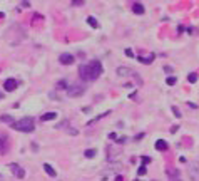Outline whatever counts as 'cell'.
Instances as JSON below:
<instances>
[{"instance_id":"cell-1","label":"cell","mask_w":199,"mask_h":181,"mask_svg":"<svg viewBox=\"0 0 199 181\" xmlns=\"http://www.w3.org/2000/svg\"><path fill=\"white\" fill-rule=\"evenodd\" d=\"M101 74H102L101 60L94 59V60H89V62L79 66V76H81V79L85 80V82H92V80H95Z\"/></svg>"},{"instance_id":"cell-2","label":"cell","mask_w":199,"mask_h":181,"mask_svg":"<svg viewBox=\"0 0 199 181\" xmlns=\"http://www.w3.org/2000/svg\"><path fill=\"white\" fill-rule=\"evenodd\" d=\"M12 127L17 131H22V133H32L35 129V121H34V118L27 116V118H22L20 121L13 122Z\"/></svg>"},{"instance_id":"cell-3","label":"cell","mask_w":199,"mask_h":181,"mask_svg":"<svg viewBox=\"0 0 199 181\" xmlns=\"http://www.w3.org/2000/svg\"><path fill=\"white\" fill-rule=\"evenodd\" d=\"M65 91H67V96L69 97H79V96L84 94L85 87H84V84H70V86H67Z\"/></svg>"},{"instance_id":"cell-4","label":"cell","mask_w":199,"mask_h":181,"mask_svg":"<svg viewBox=\"0 0 199 181\" xmlns=\"http://www.w3.org/2000/svg\"><path fill=\"white\" fill-rule=\"evenodd\" d=\"M187 173H189V178L192 181H199V161L191 163L189 168H187Z\"/></svg>"},{"instance_id":"cell-5","label":"cell","mask_w":199,"mask_h":181,"mask_svg":"<svg viewBox=\"0 0 199 181\" xmlns=\"http://www.w3.org/2000/svg\"><path fill=\"white\" fill-rule=\"evenodd\" d=\"M9 168H10V171L13 173V176H15V178H20V180H22V178L25 176V171H24V168H20L17 163L9 164Z\"/></svg>"},{"instance_id":"cell-6","label":"cell","mask_w":199,"mask_h":181,"mask_svg":"<svg viewBox=\"0 0 199 181\" xmlns=\"http://www.w3.org/2000/svg\"><path fill=\"white\" fill-rule=\"evenodd\" d=\"M15 87H17V80H15V79H7L4 82V89H5V91H9V92L15 91Z\"/></svg>"},{"instance_id":"cell-7","label":"cell","mask_w":199,"mask_h":181,"mask_svg":"<svg viewBox=\"0 0 199 181\" xmlns=\"http://www.w3.org/2000/svg\"><path fill=\"white\" fill-rule=\"evenodd\" d=\"M59 60H60V64H64V66H69V64L74 62V55L72 54H60Z\"/></svg>"},{"instance_id":"cell-8","label":"cell","mask_w":199,"mask_h":181,"mask_svg":"<svg viewBox=\"0 0 199 181\" xmlns=\"http://www.w3.org/2000/svg\"><path fill=\"white\" fill-rule=\"evenodd\" d=\"M7 149H9V139L4 134H0V154H4Z\"/></svg>"},{"instance_id":"cell-9","label":"cell","mask_w":199,"mask_h":181,"mask_svg":"<svg viewBox=\"0 0 199 181\" xmlns=\"http://www.w3.org/2000/svg\"><path fill=\"white\" fill-rule=\"evenodd\" d=\"M167 146H169V144H167V141H164V139H157L156 141V149L157 151H166Z\"/></svg>"},{"instance_id":"cell-10","label":"cell","mask_w":199,"mask_h":181,"mask_svg":"<svg viewBox=\"0 0 199 181\" xmlns=\"http://www.w3.org/2000/svg\"><path fill=\"white\" fill-rule=\"evenodd\" d=\"M131 69L129 67H122V66H121V67H117V76H121V77H126V76H131Z\"/></svg>"},{"instance_id":"cell-11","label":"cell","mask_w":199,"mask_h":181,"mask_svg":"<svg viewBox=\"0 0 199 181\" xmlns=\"http://www.w3.org/2000/svg\"><path fill=\"white\" fill-rule=\"evenodd\" d=\"M144 5L142 4H134L132 5V12L134 13H137V15H142V13H144Z\"/></svg>"},{"instance_id":"cell-12","label":"cell","mask_w":199,"mask_h":181,"mask_svg":"<svg viewBox=\"0 0 199 181\" xmlns=\"http://www.w3.org/2000/svg\"><path fill=\"white\" fill-rule=\"evenodd\" d=\"M44 171H45V173H47V174H49L50 178H55V176H57V173H55V169L52 168L50 164H47V163L44 164Z\"/></svg>"},{"instance_id":"cell-13","label":"cell","mask_w":199,"mask_h":181,"mask_svg":"<svg viewBox=\"0 0 199 181\" xmlns=\"http://www.w3.org/2000/svg\"><path fill=\"white\" fill-rule=\"evenodd\" d=\"M57 118V112H47L42 116V121H52V119Z\"/></svg>"},{"instance_id":"cell-14","label":"cell","mask_w":199,"mask_h":181,"mask_svg":"<svg viewBox=\"0 0 199 181\" xmlns=\"http://www.w3.org/2000/svg\"><path fill=\"white\" fill-rule=\"evenodd\" d=\"M139 60H141L142 64H151V62L154 60V54H151L149 57H139Z\"/></svg>"},{"instance_id":"cell-15","label":"cell","mask_w":199,"mask_h":181,"mask_svg":"<svg viewBox=\"0 0 199 181\" xmlns=\"http://www.w3.org/2000/svg\"><path fill=\"white\" fill-rule=\"evenodd\" d=\"M87 24H89L90 27H94V29H97V27H99V24L95 22V19H94V17H87Z\"/></svg>"},{"instance_id":"cell-16","label":"cell","mask_w":199,"mask_h":181,"mask_svg":"<svg viewBox=\"0 0 199 181\" xmlns=\"http://www.w3.org/2000/svg\"><path fill=\"white\" fill-rule=\"evenodd\" d=\"M0 121H2V122H9V124H13V118H12V116H2Z\"/></svg>"},{"instance_id":"cell-17","label":"cell","mask_w":199,"mask_h":181,"mask_svg":"<svg viewBox=\"0 0 199 181\" xmlns=\"http://www.w3.org/2000/svg\"><path fill=\"white\" fill-rule=\"evenodd\" d=\"M166 173H167L169 176H172V178H176V176L179 174V171H178V169H169V168L166 169Z\"/></svg>"},{"instance_id":"cell-18","label":"cell","mask_w":199,"mask_h":181,"mask_svg":"<svg viewBox=\"0 0 199 181\" xmlns=\"http://www.w3.org/2000/svg\"><path fill=\"white\" fill-rule=\"evenodd\" d=\"M85 158H94L95 156V149H85Z\"/></svg>"},{"instance_id":"cell-19","label":"cell","mask_w":199,"mask_h":181,"mask_svg":"<svg viewBox=\"0 0 199 181\" xmlns=\"http://www.w3.org/2000/svg\"><path fill=\"white\" fill-rule=\"evenodd\" d=\"M187 80H189V82H196V80H198V74H194V72L189 74V76H187Z\"/></svg>"},{"instance_id":"cell-20","label":"cell","mask_w":199,"mask_h":181,"mask_svg":"<svg viewBox=\"0 0 199 181\" xmlns=\"http://www.w3.org/2000/svg\"><path fill=\"white\" fill-rule=\"evenodd\" d=\"M84 0H72V7H82Z\"/></svg>"},{"instance_id":"cell-21","label":"cell","mask_w":199,"mask_h":181,"mask_svg":"<svg viewBox=\"0 0 199 181\" xmlns=\"http://www.w3.org/2000/svg\"><path fill=\"white\" fill-rule=\"evenodd\" d=\"M176 82H178V79H176V77H174V76L167 77V84H169V86H174V84H176Z\"/></svg>"},{"instance_id":"cell-22","label":"cell","mask_w":199,"mask_h":181,"mask_svg":"<svg viewBox=\"0 0 199 181\" xmlns=\"http://www.w3.org/2000/svg\"><path fill=\"white\" fill-rule=\"evenodd\" d=\"M172 112H174V116H176V118H181V116H182L181 111H179L178 107H176V106H172Z\"/></svg>"},{"instance_id":"cell-23","label":"cell","mask_w":199,"mask_h":181,"mask_svg":"<svg viewBox=\"0 0 199 181\" xmlns=\"http://www.w3.org/2000/svg\"><path fill=\"white\" fill-rule=\"evenodd\" d=\"M137 173H139V176H142V174H146V166H144V164H142V166H141V168L137 169Z\"/></svg>"},{"instance_id":"cell-24","label":"cell","mask_w":199,"mask_h":181,"mask_svg":"<svg viewBox=\"0 0 199 181\" xmlns=\"http://www.w3.org/2000/svg\"><path fill=\"white\" fill-rule=\"evenodd\" d=\"M57 89H67V87H65V80H60V82H57Z\"/></svg>"},{"instance_id":"cell-25","label":"cell","mask_w":199,"mask_h":181,"mask_svg":"<svg viewBox=\"0 0 199 181\" xmlns=\"http://www.w3.org/2000/svg\"><path fill=\"white\" fill-rule=\"evenodd\" d=\"M164 71H166V72H172V67H169V66H164Z\"/></svg>"},{"instance_id":"cell-26","label":"cell","mask_w":199,"mask_h":181,"mask_svg":"<svg viewBox=\"0 0 199 181\" xmlns=\"http://www.w3.org/2000/svg\"><path fill=\"white\" fill-rule=\"evenodd\" d=\"M126 55H129V57H132V55H134V54H132V51H131V49H127V51H126Z\"/></svg>"},{"instance_id":"cell-27","label":"cell","mask_w":199,"mask_h":181,"mask_svg":"<svg viewBox=\"0 0 199 181\" xmlns=\"http://www.w3.org/2000/svg\"><path fill=\"white\" fill-rule=\"evenodd\" d=\"M109 139H117V136H115V133H110V134H109Z\"/></svg>"},{"instance_id":"cell-28","label":"cell","mask_w":199,"mask_h":181,"mask_svg":"<svg viewBox=\"0 0 199 181\" xmlns=\"http://www.w3.org/2000/svg\"><path fill=\"white\" fill-rule=\"evenodd\" d=\"M126 141H127V138H121V139L117 141V143H119V144H122V143H126Z\"/></svg>"},{"instance_id":"cell-29","label":"cell","mask_w":199,"mask_h":181,"mask_svg":"<svg viewBox=\"0 0 199 181\" xmlns=\"http://www.w3.org/2000/svg\"><path fill=\"white\" fill-rule=\"evenodd\" d=\"M69 134H77V129H69Z\"/></svg>"},{"instance_id":"cell-30","label":"cell","mask_w":199,"mask_h":181,"mask_svg":"<svg viewBox=\"0 0 199 181\" xmlns=\"http://www.w3.org/2000/svg\"><path fill=\"white\" fill-rule=\"evenodd\" d=\"M142 161H144V163H149V161H151V158H147V156H144V158H142Z\"/></svg>"},{"instance_id":"cell-31","label":"cell","mask_w":199,"mask_h":181,"mask_svg":"<svg viewBox=\"0 0 199 181\" xmlns=\"http://www.w3.org/2000/svg\"><path fill=\"white\" fill-rule=\"evenodd\" d=\"M115 181H124V180H122V176H117V178H115Z\"/></svg>"},{"instance_id":"cell-32","label":"cell","mask_w":199,"mask_h":181,"mask_svg":"<svg viewBox=\"0 0 199 181\" xmlns=\"http://www.w3.org/2000/svg\"><path fill=\"white\" fill-rule=\"evenodd\" d=\"M2 97H4V94H2V92H0V99H2Z\"/></svg>"}]
</instances>
